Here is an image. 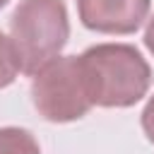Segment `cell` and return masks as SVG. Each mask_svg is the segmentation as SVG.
<instances>
[{"label": "cell", "instance_id": "9", "mask_svg": "<svg viewBox=\"0 0 154 154\" xmlns=\"http://www.w3.org/2000/svg\"><path fill=\"white\" fill-rule=\"evenodd\" d=\"M7 2H10V0H0V7H5V5H7Z\"/></svg>", "mask_w": 154, "mask_h": 154}, {"label": "cell", "instance_id": "3", "mask_svg": "<svg viewBox=\"0 0 154 154\" xmlns=\"http://www.w3.org/2000/svg\"><path fill=\"white\" fill-rule=\"evenodd\" d=\"M31 101L48 123H72L84 118L94 101L79 55H58L31 79Z\"/></svg>", "mask_w": 154, "mask_h": 154}, {"label": "cell", "instance_id": "7", "mask_svg": "<svg viewBox=\"0 0 154 154\" xmlns=\"http://www.w3.org/2000/svg\"><path fill=\"white\" fill-rule=\"evenodd\" d=\"M140 123H142V130H144L147 140L154 144V94H152V96H149V101L144 103L142 116H140Z\"/></svg>", "mask_w": 154, "mask_h": 154}, {"label": "cell", "instance_id": "5", "mask_svg": "<svg viewBox=\"0 0 154 154\" xmlns=\"http://www.w3.org/2000/svg\"><path fill=\"white\" fill-rule=\"evenodd\" d=\"M0 154H41L36 137L24 128H0Z\"/></svg>", "mask_w": 154, "mask_h": 154}, {"label": "cell", "instance_id": "8", "mask_svg": "<svg viewBox=\"0 0 154 154\" xmlns=\"http://www.w3.org/2000/svg\"><path fill=\"white\" fill-rule=\"evenodd\" d=\"M144 46H147V51L154 55V14L147 19V29H144Z\"/></svg>", "mask_w": 154, "mask_h": 154}, {"label": "cell", "instance_id": "4", "mask_svg": "<svg viewBox=\"0 0 154 154\" xmlns=\"http://www.w3.org/2000/svg\"><path fill=\"white\" fill-rule=\"evenodd\" d=\"M152 0H77L79 22L96 34L128 36L149 17Z\"/></svg>", "mask_w": 154, "mask_h": 154}, {"label": "cell", "instance_id": "1", "mask_svg": "<svg viewBox=\"0 0 154 154\" xmlns=\"http://www.w3.org/2000/svg\"><path fill=\"white\" fill-rule=\"evenodd\" d=\"M91 101L101 108H130L152 84V67L130 43H96L79 53Z\"/></svg>", "mask_w": 154, "mask_h": 154}, {"label": "cell", "instance_id": "6", "mask_svg": "<svg viewBox=\"0 0 154 154\" xmlns=\"http://www.w3.org/2000/svg\"><path fill=\"white\" fill-rule=\"evenodd\" d=\"M17 75H19V63H17L12 38L0 31V89L10 87L17 79Z\"/></svg>", "mask_w": 154, "mask_h": 154}, {"label": "cell", "instance_id": "2", "mask_svg": "<svg viewBox=\"0 0 154 154\" xmlns=\"http://www.w3.org/2000/svg\"><path fill=\"white\" fill-rule=\"evenodd\" d=\"M10 38L17 53L19 72L34 77L63 53L70 38V19L65 2L19 0L10 17Z\"/></svg>", "mask_w": 154, "mask_h": 154}]
</instances>
